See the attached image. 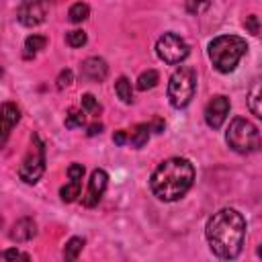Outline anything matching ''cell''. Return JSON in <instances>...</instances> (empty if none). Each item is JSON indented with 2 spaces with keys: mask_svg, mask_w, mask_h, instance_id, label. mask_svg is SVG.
I'll use <instances>...</instances> for the list:
<instances>
[{
  "mask_svg": "<svg viewBox=\"0 0 262 262\" xmlns=\"http://www.w3.org/2000/svg\"><path fill=\"white\" fill-rule=\"evenodd\" d=\"M108 74V66L102 57H88L80 66V76L88 82H102Z\"/></svg>",
  "mask_w": 262,
  "mask_h": 262,
  "instance_id": "cell-12",
  "label": "cell"
},
{
  "mask_svg": "<svg viewBox=\"0 0 262 262\" xmlns=\"http://www.w3.org/2000/svg\"><path fill=\"white\" fill-rule=\"evenodd\" d=\"M246 29L252 33V35H258V31H260V23H258V16L256 14H250V16H246Z\"/></svg>",
  "mask_w": 262,
  "mask_h": 262,
  "instance_id": "cell-28",
  "label": "cell"
},
{
  "mask_svg": "<svg viewBox=\"0 0 262 262\" xmlns=\"http://www.w3.org/2000/svg\"><path fill=\"white\" fill-rule=\"evenodd\" d=\"M80 190H82V178H70V184L59 188V196H61V201L72 203L80 196Z\"/></svg>",
  "mask_w": 262,
  "mask_h": 262,
  "instance_id": "cell-15",
  "label": "cell"
},
{
  "mask_svg": "<svg viewBox=\"0 0 262 262\" xmlns=\"http://www.w3.org/2000/svg\"><path fill=\"white\" fill-rule=\"evenodd\" d=\"M72 80H74V72H72V70H61L59 76H57V88H59V90L68 88V86L72 84Z\"/></svg>",
  "mask_w": 262,
  "mask_h": 262,
  "instance_id": "cell-27",
  "label": "cell"
},
{
  "mask_svg": "<svg viewBox=\"0 0 262 262\" xmlns=\"http://www.w3.org/2000/svg\"><path fill=\"white\" fill-rule=\"evenodd\" d=\"M211 252L221 260H233L239 256L246 239V219L235 209H221L209 221L205 229Z\"/></svg>",
  "mask_w": 262,
  "mask_h": 262,
  "instance_id": "cell-1",
  "label": "cell"
},
{
  "mask_svg": "<svg viewBox=\"0 0 262 262\" xmlns=\"http://www.w3.org/2000/svg\"><path fill=\"white\" fill-rule=\"evenodd\" d=\"M246 51L248 43L237 35H219L209 43V59L221 74L235 70L237 61L246 55Z\"/></svg>",
  "mask_w": 262,
  "mask_h": 262,
  "instance_id": "cell-3",
  "label": "cell"
},
{
  "mask_svg": "<svg viewBox=\"0 0 262 262\" xmlns=\"http://www.w3.org/2000/svg\"><path fill=\"white\" fill-rule=\"evenodd\" d=\"M196 90V72L190 66H180L168 82V100L174 108H184L190 104Z\"/></svg>",
  "mask_w": 262,
  "mask_h": 262,
  "instance_id": "cell-4",
  "label": "cell"
},
{
  "mask_svg": "<svg viewBox=\"0 0 262 262\" xmlns=\"http://www.w3.org/2000/svg\"><path fill=\"white\" fill-rule=\"evenodd\" d=\"M82 111H86V113H96V111H100V106H98V102H96V98H94L92 94H84V96H82Z\"/></svg>",
  "mask_w": 262,
  "mask_h": 262,
  "instance_id": "cell-26",
  "label": "cell"
},
{
  "mask_svg": "<svg viewBox=\"0 0 262 262\" xmlns=\"http://www.w3.org/2000/svg\"><path fill=\"white\" fill-rule=\"evenodd\" d=\"M115 92L119 94V98H121L125 104L133 102V90H131V82H129L125 76H121V78L115 82Z\"/></svg>",
  "mask_w": 262,
  "mask_h": 262,
  "instance_id": "cell-20",
  "label": "cell"
},
{
  "mask_svg": "<svg viewBox=\"0 0 262 262\" xmlns=\"http://www.w3.org/2000/svg\"><path fill=\"white\" fill-rule=\"evenodd\" d=\"M149 131H151V125L147 123H139L131 129V133L127 135V141L133 145V147H143L149 139Z\"/></svg>",
  "mask_w": 262,
  "mask_h": 262,
  "instance_id": "cell-14",
  "label": "cell"
},
{
  "mask_svg": "<svg viewBox=\"0 0 262 262\" xmlns=\"http://www.w3.org/2000/svg\"><path fill=\"white\" fill-rule=\"evenodd\" d=\"M20 119V111L14 102H2L0 104V149L6 145L12 127L18 123Z\"/></svg>",
  "mask_w": 262,
  "mask_h": 262,
  "instance_id": "cell-11",
  "label": "cell"
},
{
  "mask_svg": "<svg viewBox=\"0 0 262 262\" xmlns=\"http://www.w3.org/2000/svg\"><path fill=\"white\" fill-rule=\"evenodd\" d=\"M86 33L84 31H80V29H76V31H70L68 33V37H66V41H68V45L70 47H82L84 43H86Z\"/></svg>",
  "mask_w": 262,
  "mask_h": 262,
  "instance_id": "cell-23",
  "label": "cell"
},
{
  "mask_svg": "<svg viewBox=\"0 0 262 262\" xmlns=\"http://www.w3.org/2000/svg\"><path fill=\"white\" fill-rule=\"evenodd\" d=\"M227 145L237 154H252L260 147V133L254 123L244 117H235L227 129Z\"/></svg>",
  "mask_w": 262,
  "mask_h": 262,
  "instance_id": "cell-5",
  "label": "cell"
},
{
  "mask_svg": "<svg viewBox=\"0 0 262 262\" xmlns=\"http://www.w3.org/2000/svg\"><path fill=\"white\" fill-rule=\"evenodd\" d=\"M184 6L190 14H199L203 8L209 6V0H184Z\"/></svg>",
  "mask_w": 262,
  "mask_h": 262,
  "instance_id": "cell-25",
  "label": "cell"
},
{
  "mask_svg": "<svg viewBox=\"0 0 262 262\" xmlns=\"http://www.w3.org/2000/svg\"><path fill=\"white\" fill-rule=\"evenodd\" d=\"M158 82H160V74H158L156 70H145V72L137 78V88H139V90H151Z\"/></svg>",
  "mask_w": 262,
  "mask_h": 262,
  "instance_id": "cell-21",
  "label": "cell"
},
{
  "mask_svg": "<svg viewBox=\"0 0 262 262\" xmlns=\"http://www.w3.org/2000/svg\"><path fill=\"white\" fill-rule=\"evenodd\" d=\"M192 182L194 166L186 158H168L154 170L149 178V188L160 201L172 203L184 196Z\"/></svg>",
  "mask_w": 262,
  "mask_h": 262,
  "instance_id": "cell-2",
  "label": "cell"
},
{
  "mask_svg": "<svg viewBox=\"0 0 262 262\" xmlns=\"http://www.w3.org/2000/svg\"><path fill=\"white\" fill-rule=\"evenodd\" d=\"M229 115V98L223 94L213 96L205 106V121L211 129H219Z\"/></svg>",
  "mask_w": 262,
  "mask_h": 262,
  "instance_id": "cell-10",
  "label": "cell"
},
{
  "mask_svg": "<svg viewBox=\"0 0 262 262\" xmlns=\"http://www.w3.org/2000/svg\"><path fill=\"white\" fill-rule=\"evenodd\" d=\"M82 248H84V237H70L68 242H66V248H63V258L68 260V262H72V260H76L78 258V254L82 252Z\"/></svg>",
  "mask_w": 262,
  "mask_h": 262,
  "instance_id": "cell-17",
  "label": "cell"
},
{
  "mask_svg": "<svg viewBox=\"0 0 262 262\" xmlns=\"http://www.w3.org/2000/svg\"><path fill=\"white\" fill-rule=\"evenodd\" d=\"M43 172H45V145L41 137L35 133L31 137V147L18 166V176L27 184H35L43 176Z\"/></svg>",
  "mask_w": 262,
  "mask_h": 262,
  "instance_id": "cell-6",
  "label": "cell"
},
{
  "mask_svg": "<svg viewBox=\"0 0 262 262\" xmlns=\"http://www.w3.org/2000/svg\"><path fill=\"white\" fill-rule=\"evenodd\" d=\"M113 141H115L117 145H125V143H127V133H125V131H117V133L113 135Z\"/></svg>",
  "mask_w": 262,
  "mask_h": 262,
  "instance_id": "cell-30",
  "label": "cell"
},
{
  "mask_svg": "<svg viewBox=\"0 0 262 262\" xmlns=\"http://www.w3.org/2000/svg\"><path fill=\"white\" fill-rule=\"evenodd\" d=\"M88 14H90V6H88L86 2H76V4H72L70 10H68L70 23H82V20L88 18Z\"/></svg>",
  "mask_w": 262,
  "mask_h": 262,
  "instance_id": "cell-18",
  "label": "cell"
},
{
  "mask_svg": "<svg viewBox=\"0 0 262 262\" xmlns=\"http://www.w3.org/2000/svg\"><path fill=\"white\" fill-rule=\"evenodd\" d=\"M68 176H70V178H82V176H84V166H82V164H76V162L70 164V166H68Z\"/></svg>",
  "mask_w": 262,
  "mask_h": 262,
  "instance_id": "cell-29",
  "label": "cell"
},
{
  "mask_svg": "<svg viewBox=\"0 0 262 262\" xmlns=\"http://www.w3.org/2000/svg\"><path fill=\"white\" fill-rule=\"evenodd\" d=\"M100 131H102V125H100V123H92V125L88 127V131H86V133H88L90 137H94V135H98Z\"/></svg>",
  "mask_w": 262,
  "mask_h": 262,
  "instance_id": "cell-31",
  "label": "cell"
},
{
  "mask_svg": "<svg viewBox=\"0 0 262 262\" xmlns=\"http://www.w3.org/2000/svg\"><path fill=\"white\" fill-rule=\"evenodd\" d=\"M37 235V223L31 217H23L18 219L12 229H10V239L12 242H29Z\"/></svg>",
  "mask_w": 262,
  "mask_h": 262,
  "instance_id": "cell-13",
  "label": "cell"
},
{
  "mask_svg": "<svg viewBox=\"0 0 262 262\" xmlns=\"http://www.w3.org/2000/svg\"><path fill=\"white\" fill-rule=\"evenodd\" d=\"M154 131H156V133H162V131H164V123H162L160 119L154 123Z\"/></svg>",
  "mask_w": 262,
  "mask_h": 262,
  "instance_id": "cell-32",
  "label": "cell"
},
{
  "mask_svg": "<svg viewBox=\"0 0 262 262\" xmlns=\"http://www.w3.org/2000/svg\"><path fill=\"white\" fill-rule=\"evenodd\" d=\"M156 53L162 61L174 66V63H180L182 59H186L188 55V45L182 37H178L176 33H164L158 43H156Z\"/></svg>",
  "mask_w": 262,
  "mask_h": 262,
  "instance_id": "cell-7",
  "label": "cell"
},
{
  "mask_svg": "<svg viewBox=\"0 0 262 262\" xmlns=\"http://www.w3.org/2000/svg\"><path fill=\"white\" fill-rule=\"evenodd\" d=\"M260 100H262V88H260V82H254V86L250 88V94H248V106H250L252 115H256V117H262Z\"/></svg>",
  "mask_w": 262,
  "mask_h": 262,
  "instance_id": "cell-16",
  "label": "cell"
},
{
  "mask_svg": "<svg viewBox=\"0 0 262 262\" xmlns=\"http://www.w3.org/2000/svg\"><path fill=\"white\" fill-rule=\"evenodd\" d=\"M106 184H108V174H106L102 168L94 170V172L90 174L88 188H86V192H84V196H82V205L88 207V209H90V207H96L98 201L102 199L104 190H106Z\"/></svg>",
  "mask_w": 262,
  "mask_h": 262,
  "instance_id": "cell-9",
  "label": "cell"
},
{
  "mask_svg": "<svg viewBox=\"0 0 262 262\" xmlns=\"http://www.w3.org/2000/svg\"><path fill=\"white\" fill-rule=\"evenodd\" d=\"M45 45H47V37H43V35H29V37L25 39L27 57H29V55H35V53L41 51V49H45Z\"/></svg>",
  "mask_w": 262,
  "mask_h": 262,
  "instance_id": "cell-19",
  "label": "cell"
},
{
  "mask_svg": "<svg viewBox=\"0 0 262 262\" xmlns=\"http://www.w3.org/2000/svg\"><path fill=\"white\" fill-rule=\"evenodd\" d=\"M47 16V0H23L16 18L25 27H37Z\"/></svg>",
  "mask_w": 262,
  "mask_h": 262,
  "instance_id": "cell-8",
  "label": "cell"
},
{
  "mask_svg": "<svg viewBox=\"0 0 262 262\" xmlns=\"http://www.w3.org/2000/svg\"><path fill=\"white\" fill-rule=\"evenodd\" d=\"M29 258H31L29 254H25V252H20L16 248H10V250L0 252V260H29Z\"/></svg>",
  "mask_w": 262,
  "mask_h": 262,
  "instance_id": "cell-24",
  "label": "cell"
},
{
  "mask_svg": "<svg viewBox=\"0 0 262 262\" xmlns=\"http://www.w3.org/2000/svg\"><path fill=\"white\" fill-rule=\"evenodd\" d=\"M82 125H84V111L70 108L68 115H66V127L68 129H76V127H82Z\"/></svg>",
  "mask_w": 262,
  "mask_h": 262,
  "instance_id": "cell-22",
  "label": "cell"
}]
</instances>
